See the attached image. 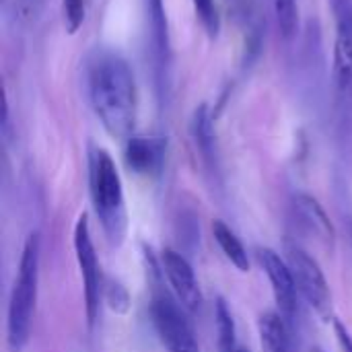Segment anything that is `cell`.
I'll return each mask as SVG.
<instances>
[{
    "mask_svg": "<svg viewBox=\"0 0 352 352\" xmlns=\"http://www.w3.org/2000/svg\"><path fill=\"white\" fill-rule=\"evenodd\" d=\"M87 91L89 101L113 138H130L136 124L138 93L130 64L113 50L97 47L87 58Z\"/></svg>",
    "mask_w": 352,
    "mask_h": 352,
    "instance_id": "cell-1",
    "label": "cell"
},
{
    "mask_svg": "<svg viewBox=\"0 0 352 352\" xmlns=\"http://www.w3.org/2000/svg\"><path fill=\"white\" fill-rule=\"evenodd\" d=\"M89 192L105 239L120 248L128 231L124 186L116 161L101 146L89 148Z\"/></svg>",
    "mask_w": 352,
    "mask_h": 352,
    "instance_id": "cell-2",
    "label": "cell"
},
{
    "mask_svg": "<svg viewBox=\"0 0 352 352\" xmlns=\"http://www.w3.org/2000/svg\"><path fill=\"white\" fill-rule=\"evenodd\" d=\"M39 258H41V239L39 233L33 231L27 235L23 243L19 268L8 299L6 344L10 352H23L31 336V326L37 305V289H39Z\"/></svg>",
    "mask_w": 352,
    "mask_h": 352,
    "instance_id": "cell-3",
    "label": "cell"
},
{
    "mask_svg": "<svg viewBox=\"0 0 352 352\" xmlns=\"http://www.w3.org/2000/svg\"><path fill=\"white\" fill-rule=\"evenodd\" d=\"M188 309L165 287L155 283L151 297V320L167 352H200Z\"/></svg>",
    "mask_w": 352,
    "mask_h": 352,
    "instance_id": "cell-4",
    "label": "cell"
},
{
    "mask_svg": "<svg viewBox=\"0 0 352 352\" xmlns=\"http://www.w3.org/2000/svg\"><path fill=\"white\" fill-rule=\"evenodd\" d=\"M72 245H74V256H76V264H78V270H80V278H82L87 324L93 328L97 318H99V307H101V301H103V278H101V268H99L95 243H93V237H91V227H89L87 212H82L74 223Z\"/></svg>",
    "mask_w": 352,
    "mask_h": 352,
    "instance_id": "cell-5",
    "label": "cell"
},
{
    "mask_svg": "<svg viewBox=\"0 0 352 352\" xmlns=\"http://www.w3.org/2000/svg\"><path fill=\"white\" fill-rule=\"evenodd\" d=\"M285 254H287L291 272L295 276L299 295L307 301V305L318 316L328 318L330 307H332V291H330V285L326 280V274L320 262L297 243H287Z\"/></svg>",
    "mask_w": 352,
    "mask_h": 352,
    "instance_id": "cell-6",
    "label": "cell"
},
{
    "mask_svg": "<svg viewBox=\"0 0 352 352\" xmlns=\"http://www.w3.org/2000/svg\"><path fill=\"white\" fill-rule=\"evenodd\" d=\"M256 258H258L260 268L268 276V283L272 287V295H274L278 314L285 318L287 324H293L297 314H299V305H297L299 289L295 285V276L291 272V266H289L287 258H283L280 254H276L270 248H258Z\"/></svg>",
    "mask_w": 352,
    "mask_h": 352,
    "instance_id": "cell-7",
    "label": "cell"
},
{
    "mask_svg": "<svg viewBox=\"0 0 352 352\" xmlns=\"http://www.w3.org/2000/svg\"><path fill=\"white\" fill-rule=\"evenodd\" d=\"M336 16L334 87L342 99H352V0H330Z\"/></svg>",
    "mask_w": 352,
    "mask_h": 352,
    "instance_id": "cell-8",
    "label": "cell"
},
{
    "mask_svg": "<svg viewBox=\"0 0 352 352\" xmlns=\"http://www.w3.org/2000/svg\"><path fill=\"white\" fill-rule=\"evenodd\" d=\"M159 264L163 268V274L175 295V299L190 311V314H198L202 307V291L196 278V272L190 264V260L171 248H165L161 252Z\"/></svg>",
    "mask_w": 352,
    "mask_h": 352,
    "instance_id": "cell-9",
    "label": "cell"
},
{
    "mask_svg": "<svg viewBox=\"0 0 352 352\" xmlns=\"http://www.w3.org/2000/svg\"><path fill=\"white\" fill-rule=\"evenodd\" d=\"M167 140L163 136H130L124 146V161L138 175H157L163 169Z\"/></svg>",
    "mask_w": 352,
    "mask_h": 352,
    "instance_id": "cell-10",
    "label": "cell"
},
{
    "mask_svg": "<svg viewBox=\"0 0 352 352\" xmlns=\"http://www.w3.org/2000/svg\"><path fill=\"white\" fill-rule=\"evenodd\" d=\"M146 16H148L151 52L155 60L157 80L161 85H167L171 50H169V33H167V16H165L163 0H146Z\"/></svg>",
    "mask_w": 352,
    "mask_h": 352,
    "instance_id": "cell-11",
    "label": "cell"
},
{
    "mask_svg": "<svg viewBox=\"0 0 352 352\" xmlns=\"http://www.w3.org/2000/svg\"><path fill=\"white\" fill-rule=\"evenodd\" d=\"M293 206L301 219V223L307 227V231H311L326 248L334 250L336 243V229L330 221V217L326 214L324 206L309 194H297L293 198Z\"/></svg>",
    "mask_w": 352,
    "mask_h": 352,
    "instance_id": "cell-12",
    "label": "cell"
},
{
    "mask_svg": "<svg viewBox=\"0 0 352 352\" xmlns=\"http://www.w3.org/2000/svg\"><path fill=\"white\" fill-rule=\"evenodd\" d=\"M190 134L204 165L208 169H217V136H214L212 113L206 103L194 109L192 120H190Z\"/></svg>",
    "mask_w": 352,
    "mask_h": 352,
    "instance_id": "cell-13",
    "label": "cell"
},
{
    "mask_svg": "<svg viewBox=\"0 0 352 352\" xmlns=\"http://www.w3.org/2000/svg\"><path fill=\"white\" fill-rule=\"evenodd\" d=\"M258 334L264 352H291L289 324L278 311H266L260 316Z\"/></svg>",
    "mask_w": 352,
    "mask_h": 352,
    "instance_id": "cell-14",
    "label": "cell"
},
{
    "mask_svg": "<svg viewBox=\"0 0 352 352\" xmlns=\"http://www.w3.org/2000/svg\"><path fill=\"white\" fill-rule=\"evenodd\" d=\"M212 237L217 241V245L221 248L223 256L239 270V272H248L250 270V258L248 252L241 243V239L237 237V233L221 219H214L212 223Z\"/></svg>",
    "mask_w": 352,
    "mask_h": 352,
    "instance_id": "cell-15",
    "label": "cell"
},
{
    "mask_svg": "<svg viewBox=\"0 0 352 352\" xmlns=\"http://www.w3.org/2000/svg\"><path fill=\"white\" fill-rule=\"evenodd\" d=\"M214 322H217V342L219 352H237V328L229 303L223 297L214 301Z\"/></svg>",
    "mask_w": 352,
    "mask_h": 352,
    "instance_id": "cell-16",
    "label": "cell"
},
{
    "mask_svg": "<svg viewBox=\"0 0 352 352\" xmlns=\"http://www.w3.org/2000/svg\"><path fill=\"white\" fill-rule=\"evenodd\" d=\"M276 23L280 29V35L289 41L299 31V6L297 0H272Z\"/></svg>",
    "mask_w": 352,
    "mask_h": 352,
    "instance_id": "cell-17",
    "label": "cell"
},
{
    "mask_svg": "<svg viewBox=\"0 0 352 352\" xmlns=\"http://www.w3.org/2000/svg\"><path fill=\"white\" fill-rule=\"evenodd\" d=\"M196 16L202 25V29L206 31V35L210 39H214L221 31V14H219V6L214 0H192Z\"/></svg>",
    "mask_w": 352,
    "mask_h": 352,
    "instance_id": "cell-18",
    "label": "cell"
},
{
    "mask_svg": "<svg viewBox=\"0 0 352 352\" xmlns=\"http://www.w3.org/2000/svg\"><path fill=\"white\" fill-rule=\"evenodd\" d=\"M231 12L239 23H243L254 37H260L258 31V0H227Z\"/></svg>",
    "mask_w": 352,
    "mask_h": 352,
    "instance_id": "cell-19",
    "label": "cell"
},
{
    "mask_svg": "<svg viewBox=\"0 0 352 352\" xmlns=\"http://www.w3.org/2000/svg\"><path fill=\"white\" fill-rule=\"evenodd\" d=\"M103 299L109 305V309H113L116 314H126L130 307V295H128L126 287L113 278H107L103 283Z\"/></svg>",
    "mask_w": 352,
    "mask_h": 352,
    "instance_id": "cell-20",
    "label": "cell"
},
{
    "mask_svg": "<svg viewBox=\"0 0 352 352\" xmlns=\"http://www.w3.org/2000/svg\"><path fill=\"white\" fill-rule=\"evenodd\" d=\"M62 14H64V27L70 35H74L87 16V0H62Z\"/></svg>",
    "mask_w": 352,
    "mask_h": 352,
    "instance_id": "cell-21",
    "label": "cell"
},
{
    "mask_svg": "<svg viewBox=\"0 0 352 352\" xmlns=\"http://www.w3.org/2000/svg\"><path fill=\"white\" fill-rule=\"evenodd\" d=\"M334 334H336V340H338L342 352H352L351 332H349V328H346L340 320H334Z\"/></svg>",
    "mask_w": 352,
    "mask_h": 352,
    "instance_id": "cell-22",
    "label": "cell"
},
{
    "mask_svg": "<svg viewBox=\"0 0 352 352\" xmlns=\"http://www.w3.org/2000/svg\"><path fill=\"white\" fill-rule=\"evenodd\" d=\"M237 352H250V351H248V349H243V346H239V349H237Z\"/></svg>",
    "mask_w": 352,
    "mask_h": 352,
    "instance_id": "cell-23",
    "label": "cell"
},
{
    "mask_svg": "<svg viewBox=\"0 0 352 352\" xmlns=\"http://www.w3.org/2000/svg\"><path fill=\"white\" fill-rule=\"evenodd\" d=\"M314 352H326V351H322V349H316V351Z\"/></svg>",
    "mask_w": 352,
    "mask_h": 352,
    "instance_id": "cell-24",
    "label": "cell"
}]
</instances>
